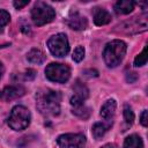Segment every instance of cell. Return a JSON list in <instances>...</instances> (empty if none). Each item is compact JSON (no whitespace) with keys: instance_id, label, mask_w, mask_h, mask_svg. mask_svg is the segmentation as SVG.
Here are the masks:
<instances>
[{"instance_id":"obj_9","label":"cell","mask_w":148,"mask_h":148,"mask_svg":"<svg viewBox=\"0 0 148 148\" xmlns=\"http://www.w3.org/2000/svg\"><path fill=\"white\" fill-rule=\"evenodd\" d=\"M24 92H25V89L20 84L7 86L0 91V99L12 101V99H15V98H18V97L23 96Z\"/></svg>"},{"instance_id":"obj_7","label":"cell","mask_w":148,"mask_h":148,"mask_svg":"<svg viewBox=\"0 0 148 148\" xmlns=\"http://www.w3.org/2000/svg\"><path fill=\"white\" fill-rule=\"evenodd\" d=\"M57 143L59 148H83L86 138L79 133H68L58 136Z\"/></svg>"},{"instance_id":"obj_11","label":"cell","mask_w":148,"mask_h":148,"mask_svg":"<svg viewBox=\"0 0 148 148\" xmlns=\"http://www.w3.org/2000/svg\"><path fill=\"white\" fill-rule=\"evenodd\" d=\"M67 24H68V27L71 29H74V30H83V29L87 28L88 22H87V18L84 16H82L80 13L73 12V13H71V15L67 18Z\"/></svg>"},{"instance_id":"obj_2","label":"cell","mask_w":148,"mask_h":148,"mask_svg":"<svg viewBox=\"0 0 148 148\" xmlns=\"http://www.w3.org/2000/svg\"><path fill=\"white\" fill-rule=\"evenodd\" d=\"M126 53V44L120 39H114L108 43L103 51V58L109 67L118 66Z\"/></svg>"},{"instance_id":"obj_18","label":"cell","mask_w":148,"mask_h":148,"mask_svg":"<svg viewBox=\"0 0 148 148\" xmlns=\"http://www.w3.org/2000/svg\"><path fill=\"white\" fill-rule=\"evenodd\" d=\"M73 113L75 116H77L79 118H81V119H88L89 116H90V109L82 104V105H79V106H74Z\"/></svg>"},{"instance_id":"obj_3","label":"cell","mask_w":148,"mask_h":148,"mask_svg":"<svg viewBox=\"0 0 148 148\" xmlns=\"http://www.w3.org/2000/svg\"><path fill=\"white\" fill-rule=\"evenodd\" d=\"M8 125L14 131H22L27 128L30 124V112L23 105H16L13 108L9 117Z\"/></svg>"},{"instance_id":"obj_13","label":"cell","mask_w":148,"mask_h":148,"mask_svg":"<svg viewBox=\"0 0 148 148\" xmlns=\"http://www.w3.org/2000/svg\"><path fill=\"white\" fill-rule=\"evenodd\" d=\"M94 22L96 25H105L111 22V14L103 8H95Z\"/></svg>"},{"instance_id":"obj_21","label":"cell","mask_w":148,"mask_h":148,"mask_svg":"<svg viewBox=\"0 0 148 148\" xmlns=\"http://www.w3.org/2000/svg\"><path fill=\"white\" fill-rule=\"evenodd\" d=\"M84 58V49L83 46H77L73 52V60L75 62H80Z\"/></svg>"},{"instance_id":"obj_5","label":"cell","mask_w":148,"mask_h":148,"mask_svg":"<svg viewBox=\"0 0 148 148\" xmlns=\"http://www.w3.org/2000/svg\"><path fill=\"white\" fill-rule=\"evenodd\" d=\"M45 75L52 82L65 83L71 76V69L67 65L52 62L45 68Z\"/></svg>"},{"instance_id":"obj_26","label":"cell","mask_w":148,"mask_h":148,"mask_svg":"<svg viewBox=\"0 0 148 148\" xmlns=\"http://www.w3.org/2000/svg\"><path fill=\"white\" fill-rule=\"evenodd\" d=\"M101 148H117V146L113 145V143H106V145H104V146L101 147Z\"/></svg>"},{"instance_id":"obj_15","label":"cell","mask_w":148,"mask_h":148,"mask_svg":"<svg viewBox=\"0 0 148 148\" xmlns=\"http://www.w3.org/2000/svg\"><path fill=\"white\" fill-rule=\"evenodd\" d=\"M27 59H28L31 64H37V65H39V64H43V62L45 61L46 56L44 54V52H43L42 50H39V49H32V50H30V51L28 52Z\"/></svg>"},{"instance_id":"obj_16","label":"cell","mask_w":148,"mask_h":148,"mask_svg":"<svg viewBox=\"0 0 148 148\" xmlns=\"http://www.w3.org/2000/svg\"><path fill=\"white\" fill-rule=\"evenodd\" d=\"M111 126H112V123H106V121L105 123H95L92 126V130H91L94 138L97 140L101 139Z\"/></svg>"},{"instance_id":"obj_17","label":"cell","mask_w":148,"mask_h":148,"mask_svg":"<svg viewBox=\"0 0 148 148\" xmlns=\"http://www.w3.org/2000/svg\"><path fill=\"white\" fill-rule=\"evenodd\" d=\"M124 148H143L142 139L136 134H132L125 139Z\"/></svg>"},{"instance_id":"obj_28","label":"cell","mask_w":148,"mask_h":148,"mask_svg":"<svg viewBox=\"0 0 148 148\" xmlns=\"http://www.w3.org/2000/svg\"><path fill=\"white\" fill-rule=\"evenodd\" d=\"M0 47H2V46H0Z\"/></svg>"},{"instance_id":"obj_25","label":"cell","mask_w":148,"mask_h":148,"mask_svg":"<svg viewBox=\"0 0 148 148\" xmlns=\"http://www.w3.org/2000/svg\"><path fill=\"white\" fill-rule=\"evenodd\" d=\"M35 71L34 69H28V71H25V73H24V77H25V80H32L34 77H35Z\"/></svg>"},{"instance_id":"obj_8","label":"cell","mask_w":148,"mask_h":148,"mask_svg":"<svg viewBox=\"0 0 148 148\" xmlns=\"http://www.w3.org/2000/svg\"><path fill=\"white\" fill-rule=\"evenodd\" d=\"M88 95H89L88 88L81 81L77 80L73 87V96L71 97V104L73 106L82 105L83 102L88 98Z\"/></svg>"},{"instance_id":"obj_24","label":"cell","mask_w":148,"mask_h":148,"mask_svg":"<svg viewBox=\"0 0 148 148\" xmlns=\"http://www.w3.org/2000/svg\"><path fill=\"white\" fill-rule=\"evenodd\" d=\"M28 3H29V1H14V2H13L14 7H15L16 9H21V8H23L24 6H27Z\"/></svg>"},{"instance_id":"obj_19","label":"cell","mask_w":148,"mask_h":148,"mask_svg":"<svg viewBox=\"0 0 148 148\" xmlns=\"http://www.w3.org/2000/svg\"><path fill=\"white\" fill-rule=\"evenodd\" d=\"M146 62H147V46H145V49L142 50V52L135 57V59H134V66L141 67V66L146 65Z\"/></svg>"},{"instance_id":"obj_1","label":"cell","mask_w":148,"mask_h":148,"mask_svg":"<svg viewBox=\"0 0 148 148\" xmlns=\"http://www.w3.org/2000/svg\"><path fill=\"white\" fill-rule=\"evenodd\" d=\"M61 94L52 89H42L36 94V106L44 116H57L60 112Z\"/></svg>"},{"instance_id":"obj_4","label":"cell","mask_w":148,"mask_h":148,"mask_svg":"<svg viewBox=\"0 0 148 148\" xmlns=\"http://www.w3.org/2000/svg\"><path fill=\"white\" fill-rule=\"evenodd\" d=\"M54 16H56L54 9L50 5H47L46 2H43V1L36 2L35 6L31 9V18H32V22L36 25H38V27L52 22L53 18H54Z\"/></svg>"},{"instance_id":"obj_22","label":"cell","mask_w":148,"mask_h":148,"mask_svg":"<svg viewBox=\"0 0 148 148\" xmlns=\"http://www.w3.org/2000/svg\"><path fill=\"white\" fill-rule=\"evenodd\" d=\"M10 21V15L8 12L3 10V9H0V28L5 27L6 24H8Z\"/></svg>"},{"instance_id":"obj_6","label":"cell","mask_w":148,"mask_h":148,"mask_svg":"<svg viewBox=\"0 0 148 148\" xmlns=\"http://www.w3.org/2000/svg\"><path fill=\"white\" fill-rule=\"evenodd\" d=\"M47 46H49L50 52L54 57H59V58L65 57L69 51L68 39L65 34H57L52 36L47 40Z\"/></svg>"},{"instance_id":"obj_10","label":"cell","mask_w":148,"mask_h":148,"mask_svg":"<svg viewBox=\"0 0 148 148\" xmlns=\"http://www.w3.org/2000/svg\"><path fill=\"white\" fill-rule=\"evenodd\" d=\"M125 25V30L127 32H140V31H145L147 29V17L146 15L143 16H136V17H133L132 21L127 22L124 24Z\"/></svg>"},{"instance_id":"obj_27","label":"cell","mask_w":148,"mask_h":148,"mask_svg":"<svg viewBox=\"0 0 148 148\" xmlns=\"http://www.w3.org/2000/svg\"><path fill=\"white\" fill-rule=\"evenodd\" d=\"M3 72H5V68H3V66H2V64L0 62V79H1V76H2V74H3Z\"/></svg>"},{"instance_id":"obj_14","label":"cell","mask_w":148,"mask_h":148,"mask_svg":"<svg viewBox=\"0 0 148 148\" xmlns=\"http://www.w3.org/2000/svg\"><path fill=\"white\" fill-rule=\"evenodd\" d=\"M135 2L131 0H119L114 5V12L117 14H130L134 9Z\"/></svg>"},{"instance_id":"obj_20","label":"cell","mask_w":148,"mask_h":148,"mask_svg":"<svg viewBox=\"0 0 148 148\" xmlns=\"http://www.w3.org/2000/svg\"><path fill=\"white\" fill-rule=\"evenodd\" d=\"M124 119H125V123L127 124V126H131L134 121V113H133L131 106L127 104L124 106Z\"/></svg>"},{"instance_id":"obj_12","label":"cell","mask_w":148,"mask_h":148,"mask_svg":"<svg viewBox=\"0 0 148 148\" xmlns=\"http://www.w3.org/2000/svg\"><path fill=\"white\" fill-rule=\"evenodd\" d=\"M116 108H117V103L114 99L106 101L101 108V112H99L101 117L106 123H113V116L116 113Z\"/></svg>"},{"instance_id":"obj_23","label":"cell","mask_w":148,"mask_h":148,"mask_svg":"<svg viewBox=\"0 0 148 148\" xmlns=\"http://www.w3.org/2000/svg\"><path fill=\"white\" fill-rule=\"evenodd\" d=\"M140 123L142 126H147L148 125V111L147 110H143L141 116H140Z\"/></svg>"}]
</instances>
